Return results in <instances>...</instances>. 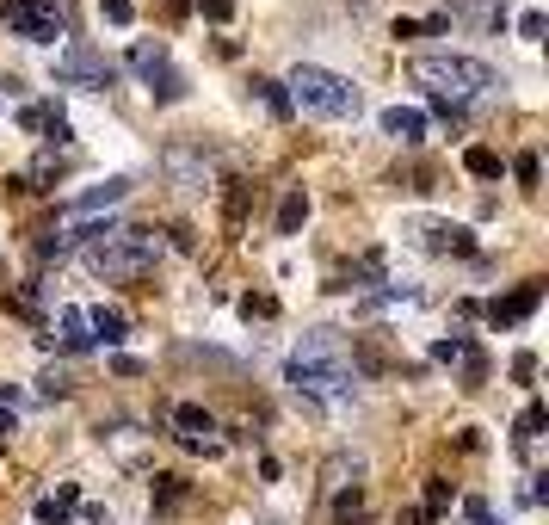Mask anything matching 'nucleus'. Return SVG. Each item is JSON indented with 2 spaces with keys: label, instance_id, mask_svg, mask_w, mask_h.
Listing matches in <instances>:
<instances>
[{
  "label": "nucleus",
  "instance_id": "nucleus-23",
  "mask_svg": "<svg viewBox=\"0 0 549 525\" xmlns=\"http://www.w3.org/2000/svg\"><path fill=\"white\" fill-rule=\"evenodd\" d=\"M334 525H364V495H358V488H352V495H346V488L334 495Z\"/></svg>",
  "mask_w": 549,
  "mask_h": 525
},
{
  "label": "nucleus",
  "instance_id": "nucleus-10",
  "mask_svg": "<svg viewBox=\"0 0 549 525\" xmlns=\"http://www.w3.org/2000/svg\"><path fill=\"white\" fill-rule=\"evenodd\" d=\"M173 427H179V445H186V451H210V445H216V439H210L216 420H210L198 402H179V408H173Z\"/></svg>",
  "mask_w": 549,
  "mask_h": 525
},
{
  "label": "nucleus",
  "instance_id": "nucleus-12",
  "mask_svg": "<svg viewBox=\"0 0 549 525\" xmlns=\"http://www.w3.org/2000/svg\"><path fill=\"white\" fill-rule=\"evenodd\" d=\"M99 445H112L124 464H136L142 451H149V439H142V433L130 427V420H112V427H99Z\"/></svg>",
  "mask_w": 549,
  "mask_h": 525
},
{
  "label": "nucleus",
  "instance_id": "nucleus-32",
  "mask_svg": "<svg viewBox=\"0 0 549 525\" xmlns=\"http://www.w3.org/2000/svg\"><path fill=\"white\" fill-rule=\"evenodd\" d=\"M432 112L445 118V124H463V105H457V99H438V93H432Z\"/></svg>",
  "mask_w": 549,
  "mask_h": 525
},
{
  "label": "nucleus",
  "instance_id": "nucleus-9",
  "mask_svg": "<svg viewBox=\"0 0 549 525\" xmlns=\"http://www.w3.org/2000/svg\"><path fill=\"white\" fill-rule=\"evenodd\" d=\"M537 303H543V278L519 285L512 297H494V303H488V322H494V328H519V322H525V315H531Z\"/></svg>",
  "mask_w": 549,
  "mask_h": 525
},
{
  "label": "nucleus",
  "instance_id": "nucleus-38",
  "mask_svg": "<svg viewBox=\"0 0 549 525\" xmlns=\"http://www.w3.org/2000/svg\"><path fill=\"white\" fill-rule=\"evenodd\" d=\"M13 427H19V420H13V408L0 402V439H13Z\"/></svg>",
  "mask_w": 549,
  "mask_h": 525
},
{
  "label": "nucleus",
  "instance_id": "nucleus-17",
  "mask_svg": "<svg viewBox=\"0 0 549 525\" xmlns=\"http://www.w3.org/2000/svg\"><path fill=\"white\" fill-rule=\"evenodd\" d=\"M87 334L105 340V346H124V315H118V309H105V303L87 309Z\"/></svg>",
  "mask_w": 549,
  "mask_h": 525
},
{
  "label": "nucleus",
  "instance_id": "nucleus-4",
  "mask_svg": "<svg viewBox=\"0 0 549 525\" xmlns=\"http://www.w3.org/2000/svg\"><path fill=\"white\" fill-rule=\"evenodd\" d=\"M414 81L420 87H432L438 99H475V93H488V87H500V75L488 62H475V56H414Z\"/></svg>",
  "mask_w": 549,
  "mask_h": 525
},
{
  "label": "nucleus",
  "instance_id": "nucleus-34",
  "mask_svg": "<svg viewBox=\"0 0 549 525\" xmlns=\"http://www.w3.org/2000/svg\"><path fill=\"white\" fill-rule=\"evenodd\" d=\"M235 13V0H204V19H216V25H223Z\"/></svg>",
  "mask_w": 549,
  "mask_h": 525
},
{
  "label": "nucleus",
  "instance_id": "nucleus-13",
  "mask_svg": "<svg viewBox=\"0 0 549 525\" xmlns=\"http://www.w3.org/2000/svg\"><path fill=\"white\" fill-rule=\"evenodd\" d=\"M56 340L68 346V353H87V346H93V334H87V309H75V303L56 309Z\"/></svg>",
  "mask_w": 549,
  "mask_h": 525
},
{
  "label": "nucleus",
  "instance_id": "nucleus-7",
  "mask_svg": "<svg viewBox=\"0 0 549 525\" xmlns=\"http://www.w3.org/2000/svg\"><path fill=\"white\" fill-rule=\"evenodd\" d=\"M401 235L420 241L426 254H475V235H469L463 223H432V217H420V223H408Z\"/></svg>",
  "mask_w": 549,
  "mask_h": 525
},
{
  "label": "nucleus",
  "instance_id": "nucleus-11",
  "mask_svg": "<svg viewBox=\"0 0 549 525\" xmlns=\"http://www.w3.org/2000/svg\"><path fill=\"white\" fill-rule=\"evenodd\" d=\"M383 136H395L401 149L426 143V112L420 105H383Z\"/></svg>",
  "mask_w": 549,
  "mask_h": 525
},
{
  "label": "nucleus",
  "instance_id": "nucleus-21",
  "mask_svg": "<svg viewBox=\"0 0 549 525\" xmlns=\"http://www.w3.org/2000/svg\"><path fill=\"white\" fill-rule=\"evenodd\" d=\"M543 427H549V414H543V402H525V414L512 420V439H519V445H537V439H543Z\"/></svg>",
  "mask_w": 549,
  "mask_h": 525
},
{
  "label": "nucleus",
  "instance_id": "nucleus-24",
  "mask_svg": "<svg viewBox=\"0 0 549 525\" xmlns=\"http://www.w3.org/2000/svg\"><path fill=\"white\" fill-rule=\"evenodd\" d=\"M149 93H155L161 105H173V99H186V75H179V68H167V75H155V81H149Z\"/></svg>",
  "mask_w": 549,
  "mask_h": 525
},
{
  "label": "nucleus",
  "instance_id": "nucleus-27",
  "mask_svg": "<svg viewBox=\"0 0 549 525\" xmlns=\"http://www.w3.org/2000/svg\"><path fill=\"white\" fill-rule=\"evenodd\" d=\"M451 507V482H426V519Z\"/></svg>",
  "mask_w": 549,
  "mask_h": 525
},
{
  "label": "nucleus",
  "instance_id": "nucleus-14",
  "mask_svg": "<svg viewBox=\"0 0 549 525\" xmlns=\"http://www.w3.org/2000/svg\"><path fill=\"white\" fill-rule=\"evenodd\" d=\"M130 68H136L142 81L167 75V68H173V62H167V44H149V38H136V44H130Z\"/></svg>",
  "mask_w": 549,
  "mask_h": 525
},
{
  "label": "nucleus",
  "instance_id": "nucleus-18",
  "mask_svg": "<svg viewBox=\"0 0 549 525\" xmlns=\"http://www.w3.org/2000/svg\"><path fill=\"white\" fill-rule=\"evenodd\" d=\"M167 167H173L186 186H204V180H210V155H192V149H167Z\"/></svg>",
  "mask_w": 549,
  "mask_h": 525
},
{
  "label": "nucleus",
  "instance_id": "nucleus-30",
  "mask_svg": "<svg viewBox=\"0 0 549 525\" xmlns=\"http://www.w3.org/2000/svg\"><path fill=\"white\" fill-rule=\"evenodd\" d=\"M99 13L112 19V25H130V19H136V7H130V0H99Z\"/></svg>",
  "mask_w": 549,
  "mask_h": 525
},
{
  "label": "nucleus",
  "instance_id": "nucleus-28",
  "mask_svg": "<svg viewBox=\"0 0 549 525\" xmlns=\"http://www.w3.org/2000/svg\"><path fill=\"white\" fill-rule=\"evenodd\" d=\"M68 248H75V235H44L38 241V260H62Z\"/></svg>",
  "mask_w": 549,
  "mask_h": 525
},
{
  "label": "nucleus",
  "instance_id": "nucleus-1",
  "mask_svg": "<svg viewBox=\"0 0 549 525\" xmlns=\"http://www.w3.org/2000/svg\"><path fill=\"white\" fill-rule=\"evenodd\" d=\"M284 383H290L297 396L327 402V408L352 402L358 371H352V359H346V340H340V334H327V328L303 334L297 346H290V359H284Z\"/></svg>",
  "mask_w": 549,
  "mask_h": 525
},
{
  "label": "nucleus",
  "instance_id": "nucleus-20",
  "mask_svg": "<svg viewBox=\"0 0 549 525\" xmlns=\"http://www.w3.org/2000/svg\"><path fill=\"white\" fill-rule=\"evenodd\" d=\"M463 167L475 173V180H500V173H506V161L488 149V143H475V149H463Z\"/></svg>",
  "mask_w": 549,
  "mask_h": 525
},
{
  "label": "nucleus",
  "instance_id": "nucleus-39",
  "mask_svg": "<svg viewBox=\"0 0 549 525\" xmlns=\"http://www.w3.org/2000/svg\"><path fill=\"white\" fill-rule=\"evenodd\" d=\"M167 7H179V13H186V7H192V0H167Z\"/></svg>",
  "mask_w": 549,
  "mask_h": 525
},
{
  "label": "nucleus",
  "instance_id": "nucleus-6",
  "mask_svg": "<svg viewBox=\"0 0 549 525\" xmlns=\"http://www.w3.org/2000/svg\"><path fill=\"white\" fill-rule=\"evenodd\" d=\"M56 81H62V87H112L118 68L105 62L99 50H87V44H68V50L56 56Z\"/></svg>",
  "mask_w": 549,
  "mask_h": 525
},
{
  "label": "nucleus",
  "instance_id": "nucleus-5",
  "mask_svg": "<svg viewBox=\"0 0 549 525\" xmlns=\"http://www.w3.org/2000/svg\"><path fill=\"white\" fill-rule=\"evenodd\" d=\"M0 19H7L25 44H62L68 38V25H62V13L50 0H0Z\"/></svg>",
  "mask_w": 549,
  "mask_h": 525
},
{
  "label": "nucleus",
  "instance_id": "nucleus-35",
  "mask_svg": "<svg viewBox=\"0 0 549 525\" xmlns=\"http://www.w3.org/2000/svg\"><path fill=\"white\" fill-rule=\"evenodd\" d=\"M512 377L531 383V377H537V359H531V353H519V359H512Z\"/></svg>",
  "mask_w": 549,
  "mask_h": 525
},
{
  "label": "nucleus",
  "instance_id": "nucleus-3",
  "mask_svg": "<svg viewBox=\"0 0 549 525\" xmlns=\"http://www.w3.org/2000/svg\"><path fill=\"white\" fill-rule=\"evenodd\" d=\"M284 99L303 105L309 118H334V124H340V118H358V105H364V93H358L352 75H334V68H315V62H297V68H290Z\"/></svg>",
  "mask_w": 549,
  "mask_h": 525
},
{
  "label": "nucleus",
  "instance_id": "nucleus-15",
  "mask_svg": "<svg viewBox=\"0 0 549 525\" xmlns=\"http://www.w3.org/2000/svg\"><path fill=\"white\" fill-rule=\"evenodd\" d=\"M364 285H383V254H377V248L358 254V260L340 272V291H364Z\"/></svg>",
  "mask_w": 549,
  "mask_h": 525
},
{
  "label": "nucleus",
  "instance_id": "nucleus-16",
  "mask_svg": "<svg viewBox=\"0 0 549 525\" xmlns=\"http://www.w3.org/2000/svg\"><path fill=\"white\" fill-rule=\"evenodd\" d=\"M130 192V180H105V186H93V192H81L75 204H68V217H93V210H105V204H118Z\"/></svg>",
  "mask_w": 549,
  "mask_h": 525
},
{
  "label": "nucleus",
  "instance_id": "nucleus-2",
  "mask_svg": "<svg viewBox=\"0 0 549 525\" xmlns=\"http://www.w3.org/2000/svg\"><path fill=\"white\" fill-rule=\"evenodd\" d=\"M87 248H81V266L105 285H124V278H142L155 260H161V235L155 229H124V223H93L81 229Z\"/></svg>",
  "mask_w": 549,
  "mask_h": 525
},
{
  "label": "nucleus",
  "instance_id": "nucleus-26",
  "mask_svg": "<svg viewBox=\"0 0 549 525\" xmlns=\"http://www.w3.org/2000/svg\"><path fill=\"white\" fill-rule=\"evenodd\" d=\"M253 93L266 99V112H272V118H290V99H284V81H253Z\"/></svg>",
  "mask_w": 549,
  "mask_h": 525
},
{
  "label": "nucleus",
  "instance_id": "nucleus-37",
  "mask_svg": "<svg viewBox=\"0 0 549 525\" xmlns=\"http://www.w3.org/2000/svg\"><path fill=\"white\" fill-rule=\"evenodd\" d=\"M81 525H112V513H105V507L93 501V507H81Z\"/></svg>",
  "mask_w": 549,
  "mask_h": 525
},
{
  "label": "nucleus",
  "instance_id": "nucleus-29",
  "mask_svg": "<svg viewBox=\"0 0 549 525\" xmlns=\"http://www.w3.org/2000/svg\"><path fill=\"white\" fill-rule=\"evenodd\" d=\"M241 315H247V322L260 315V322H266V315H278V297H241Z\"/></svg>",
  "mask_w": 549,
  "mask_h": 525
},
{
  "label": "nucleus",
  "instance_id": "nucleus-19",
  "mask_svg": "<svg viewBox=\"0 0 549 525\" xmlns=\"http://www.w3.org/2000/svg\"><path fill=\"white\" fill-rule=\"evenodd\" d=\"M186 495H192V488H186V476H155V488H149V501H155L161 513L186 507Z\"/></svg>",
  "mask_w": 549,
  "mask_h": 525
},
{
  "label": "nucleus",
  "instance_id": "nucleus-22",
  "mask_svg": "<svg viewBox=\"0 0 549 525\" xmlns=\"http://www.w3.org/2000/svg\"><path fill=\"white\" fill-rule=\"evenodd\" d=\"M303 217H309V198H303V192H284V204H278V235H297Z\"/></svg>",
  "mask_w": 549,
  "mask_h": 525
},
{
  "label": "nucleus",
  "instance_id": "nucleus-31",
  "mask_svg": "<svg viewBox=\"0 0 549 525\" xmlns=\"http://www.w3.org/2000/svg\"><path fill=\"white\" fill-rule=\"evenodd\" d=\"M463 519H469V525H494V507L469 495V501H463Z\"/></svg>",
  "mask_w": 549,
  "mask_h": 525
},
{
  "label": "nucleus",
  "instance_id": "nucleus-25",
  "mask_svg": "<svg viewBox=\"0 0 549 525\" xmlns=\"http://www.w3.org/2000/svg\"><path fill=\"white\" fill-rule=\"evenodd\" d=\"M512 180H519L525 192H537V180H543V161L525 149V155H512Z\"/></svg>",
  "mask_w": 549,
  "mask_h": 525
},
{
  "label": "nucleus",
  "instance_id": "nucleus-36",
  "mask_svg": "<svg viewBox=\"0 0 549 525\" xmlns=\"http://www.w3.org/2000/svg\"><path fill=\"white\" fill-rule=\"evenodd\" d=\"M112 371H118V377H142V359H130V353H118V359H112Z\"/></svg>",
  "mask_w": 549,
  "mask_h": 525
},
{
  "label": "nucleus",
  "instance_id": "nucleus-33",
  "mask_svg": "<svg viewBox=\"0 0 549 525\" xmlns=\"http://www.w3.org/2000/svg\"><path fill=\"white\" fill-rule=\"evenodd\" d=\"M519 38H531V44L543 38V13H519Z\"/></svg>",
  "mask_w": 549,
  "mask_h": 525
},
{
  "label": "nucleus",
  "instance_id": "nucleus-8",
  "mask_svg": "<svg viewBox=\"0 0 549 525\" xmlns=\"http://www.w3.org/2000/svg\"><path fill=\"white\" fill-rule=\"evenodd\" d=\"M432 359H438V365H463V383H469V390H482L488 359L475 353V340H469V334H445V340H432Z\"/></svg>",
  "mask_w": 549,
  "mask_h": 525
}]
</instances>
